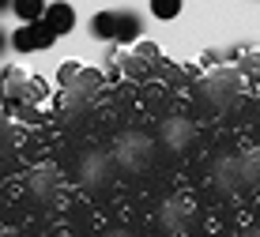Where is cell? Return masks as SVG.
Listing matches in <instances>:
<instances>
[{"label": "cell", "instance_id": "cell-1", "mask_svg": "<svg viewBox=\"0 0 260 237\" xmlns=\"http://www.w3.org/2000/svg\"><path fill=\"white\" fill-rule=\"evenodd\" d=\"M53 42H57V34H53L46 23H26V26H15L12 30V49H19V53L49 49Z\"/></svg>", "mask_w": 260, "mask_h": 237}, {"label": "cell", "instance_id": "cell-2", "mask_svg": "<svg viewBox=\"0 0 260 237\" xmlns=\"http://www.w3.org/2000/svg\"><path fill=\"white\" fill-rule=\"evenodd\" d=\"M42 23H46L49 30L60 38V34H68L72 26H76V8L64 4V0H57V4H49V8H46V19H42Z\"/></svg>", "mask_w": 260, "mask_h": 237}, {"label": "cell", "instance_id": "cell-3", "mask_svg": "<svg viewBox=\"0 0 260 237\" xmlns=\"http://www.w3.org/2000/svg\"><path fill=\"white\" fill-rule=\"evenodd\" d=\"M46 0H12V12H15V19H19V26L26 23H42L46 19Z\"/></svg>", "mask_w": 260, "mask_h": 237}, {"label": "cell", "instance_id": "cell-4", "mask_svg": "<svg viewBox=\"0 0 260 237\" xmlns=\"http://www.w3.org/2000/svg\"><path fill=\"white\" fill-rule=\"evenodd\" d=\"M23 87H26V76H23V72H15V68H4V72H0V98H4V102H19V98H23Z\"/></svg>", "mask_w": 260, "mask_h": 237}, {"label": "cell", "instance_id": "cell-5", "mask_svg": "<svg viewBox=\"0 0 260 237\" xmlns=\"http://www.w3.org/2000/svg\"><path fill=\"white\" fill-rule=\"evenodd\" d=\"M91 34L98 42H117V12H98L91 19Z\"/></svg>", "mask_w": 260, "mask_h": 237}, {"label": "cell", "instance_id": "cell-6", "mask_svg": "<svg viewBox=\"0 0 260 237\" xmlns=\"http://www.w3.org/2000/svg\"><path fill=\"white\" fill-rule=\"evenodd\" d=\"M140 30H143V19H140L136 12H117V42H121V45L136 42Z\"/></svg>", "mask_w": 260, "mask_h": 237}, {"label": "cell", "instance_id": "cell-7", "mask_svg": "<svg viewBox=\"0 0 260 237\" xmlns=\"http://www.w3.org/2000/svg\"><path fill=\"white\" fill-rule=\"evenodd\" d=\"M151 15L155 19H177L181 15V0H151Z\"/></svg>", "mask_w": 260, "mask_h": 237}, {"label": "cell", "instance_id": "cell-8", "mask_svg": "<svg viewBox=\"0 0 260 237\" xmlns=\"http://www.w3.org/2000/svg\"><path fill=\"white\" fill-rule=\"evenodd\" d=\"M185 140H189V124L185 121H170L166 124V143L170 147H185Z\"/></svg>", "mask_w": 260, "mask_h": 237}, {"label": "cell", "instance_id": "cell-9", "mask_svg": "<svg viewBox=\"0 0 260 237\" xmlns=\"http://www.w3.org/2000/svg\"><path fill=\"white\" fill-rule=\"evenodd\" d=\"M162 218H166V226H170V230H177V233H181V226H185V207H177V204H170Z\"/></svg>", "mask_w": 260, "mask_h": 237}, {"label": "cell", "instance_id": "cell-10", "mask_svg": "<svg viewBox=\"0 0 260 237\" xmlns=\"http://www.w3.org/2000/svg\"><path fill=\"white\" fill-rule=\"evenodd\" d=\"M72 76H79V64H64V68H60V83H72Z\"/></svg>", "mask_w": 260, "mask_h": 237}, {"label": "cell", "instance_id": "cell-11", "mask_svg": "<svg viewBox=\"0 0 260 237\" xmlns=\"http://www.w3.org/2000/svg\"><path fill=\"white\" fill-rule=\"evenodd\" d=\"M8 45H12V34H4V30H0V53H4Z\"/></svg>", "mask_w": 260, "mask_h": 237}, {"label": "cell", "instance_id": "cell-12", "mask_svg": "<svg viewBox=\"0 0 260 237\" xmlns=\"http://www.w3.org/2000/svg\"><path fill=\"white\" fill-rule=\"evenodd\" d=\"M8 8H12V0H0V12H8Z\"/></svg>", "mask_w": 260, "mask_h": 237}, {"label": "cell", "instance_id": "cell-13", "mask_svg": "<svg viewBox=\"0 0 260 237\" xmlns=\"http://www.w3.org/2000/svg\"><path fill=\"white\" fill-rule=\"evenodd\" d=\"M253 237H260V233H253Z\"/></svg>", "mask_w": 260, "mask_h": 237}]
</instances>
